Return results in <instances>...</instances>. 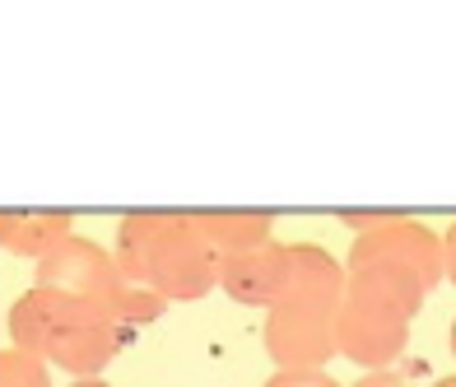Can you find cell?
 <instances>
[{
  "label": "cell",
  "instance_id": "1",
  "mask_svg": "<svg viewBox=\"0 0 456 387\" xmlns=\"http://www.w3.org/2000/svg\"><path fill=\"white\" fill-rule=\"evenodd\" d=\"M447 276L443 238L419 219H387L363 229L345 261V299H340V355L359 369L378 374L410 345V322L424 299Z\"/></svg>",
  "mask_w": 456,
  "mask_h": 387
},
{
  "label": "cell",
  "instance_id": "2",
  "mask_svg": "<svg viewBox=\"0 0 456 387\" xmlns=\"http://www.w3.org/2000/svg\"><path fill=\"white\" fill-rule=\"evenodd\" d=\"M294 271L284 294L265 309V355L275 369H326L340 355V299H345V267L317 243H289Z\"/></svg>",
  "mask_w": 456,
  "mask_h": 387
},
{
  "label": "cell",
  "instance_id": "3",
  "mask_svg": "<svg viewBox=\"0 0 456 387\" xmlns=\"http://www.w3.org/2000/svg\"><path fill=\"white\" fill-rule=\"evenodd\" d=\"M117 267L163 303L205 299L219 284V252L191 210H131L117 224Z\"/></svg>",
  "mask_w": 456,
  "mask_h": 387
},
{
  "label": "cell",
  "instance_id": "4",
  "mask_svg": "<svg viewBox=\"0 0 456 387\" xmlns=\"http://www.w3.org/2000/svg\"><path fill=\"white\" fill-rule=\"evenodd\" d=\"M10 336L19 350L37 355L43 364H56L75 378H98L131 345L135 332L94 309L89 299L33 284L10 309Z\"/></svg>",
  "mask_w": 456,
  "mask_h": 387
},
{
  "label": "cell",
  "instance_id": "5",
  "mask_svg": "<svg viewBox=\"0 0 456 387\" xmlns=\"http://www.w3.org/2000/svg\"><path fill=\"white\" fill-rule=\"evenodd\" d=\"M33 284L37 290H66V294H79L89 299L94 309H102L108 317H117L121 327H140V322H154L168 303H163L159 294L140 290V284H131L126 276H121L117 257L108 248H98L94 238H61L56 248L33 267Z\"/></svg>",
  "mask_w": 456,
  "mask_h": 387
},
{
  "label": "cell",
  "instance_id": "6",
  "mask_svg": "<svg viewBox=\"0 0 456 387\" xmlns=\"http://www.w3.org/2000/svg\"><path fill=\"white\" fill-rule=\"evenodd\" d=\"M289 271H294V248L289 243H261V248H247L219 261V284L228 299L252 303V309H271L284 294Z\"/></svg>",
  "mask_w": 456,
  "mask_h": 387
},
{
  "label": "cell",
  "instance_id": "7",
  "mask_svg": "<svg viewBox=\"0 0 456 387\" xmlns=\"http://www.w3.org/2000/svg\"><path fill=\"white\" fill-rule=\"evenodd\" d=\"M70 215L66 210H0V248L43 261L61 238H70Z\"/></svg>",
  "mask_w": 456,
  "mask_h": 387
},
{
  "label": "cell",
  "instance_id": "8",
  "mask_svg": "<svg viewBox=\"0 0 456 387\" xmlns=\"http://www.w3.org/2000/svg\"><path fill=\"white\" fill-rule=\"evenodd\" d=\"M191 215L200 224V234L210 238V248L219 252V261L271 243V224H275L265 210H191Z\"/></svg>",
  "mask_w": 456,
  "mask_h": 387
},
{
  "label": "cell",
  "instance_id": "9",
  "mask_svg": "<svg viewBox=\"0 0 456 387\" xmlns=\"http://www.w3.org/2000/svg\"><path fill=\"white\" fill-rule=\"evenodd\" d=\"M0 387H52V374L37 355L10 345V350H0Z\"/></svg>",
  "mask_w": 456,
  "mask_h": 387
},
{
  "label": "cell",
  "instance_id": "10",
  "mask_svg": "<svg viewBox=\"0 0 456 387\" xmlns=\"http://www.w3.org/2000/svg\"><path fill=\"white\" fill-rule=\"evenodd\" d=\"M265 387H340L326 369H280Z\"/></svg>",
  "mask_w": 456,
  "mask_h": 387
},
{
  "label": "cell",
  "instance_id": "11",
  "mask_svg": "<svg viewBox=\"0 0 456 387\" xmlns=\"http://www.w3.org/2000/svg\"><path fill=\"white\" fill-rule=\"evenodd\" d=\"M354 387H414V383H405L401 374H391V369H378V374H368V378H359Z\"/></svg>",
  "mask_w": 456,
  "mask_h": 387
},
{
  "label": "cell",
  "instance_id": "12",
  "mask_svg": "<svg viewBox=\"0 0 456 387\" xmlns=\"http://www.w3.org/2000/svg\"><path fill=\"white\" fill-rule=\"evenodd\" d=\"M443 267H447V280L456 284V224L443 234Z\"/></svg>",
  "mask_w": 456,
  "mask_h": 387
},
{
  "label": "cell",
  "instance_id": "13",
  "mask_svg": "<svg viewBox=\"0 0 456 387\" xmlns=\"http://www.w3.org/2000/svg\"><path fill=\"white\" fill-rule=\"evenodd\" d=\"M70 387H112V383H102V378H75Z\"/></svg>",
  "mask_w": 456,
  "mask_h": 387
},
{
  "label": "cell",
  "instance_id": "14",
  "mask_svg": "<svg viewBox=\"0 0 456 387\" xmlns=\"http://www.w3.org/2000/svg\"><path fill=\"white\" fill-rule=\"evenodd\" d=\"M433 387H456V378H443V383H433Z\"/></svg>",
  "mask_w": 456,
  "mask_h": 387
},
{
  "label": "cell",
  "instance_id": "15",
  "mask_svg": "<svg viewBox=\"0 0 456 387\" xmlns=\"http://www.w3.org/2000/svg\"><path fill=\"white\" fill-rule=\"evenodd\" d=\"M452 355H456V322H452Z\"/></svg>",
  "mask_w": 456,
  "mask_h": 387
}]
</instances>
